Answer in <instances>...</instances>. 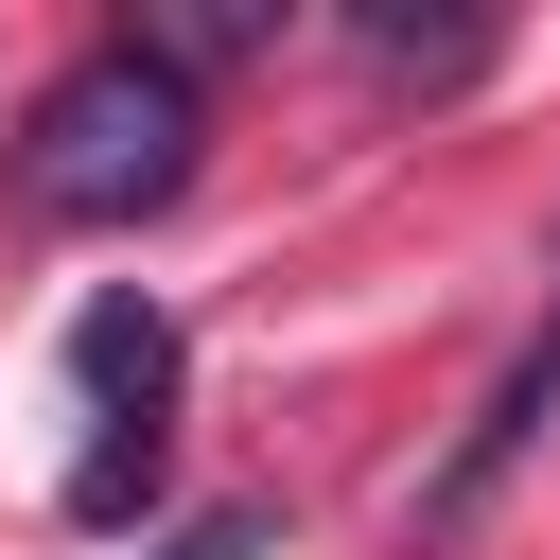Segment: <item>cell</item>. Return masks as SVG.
Instances as JSON below:
<instances>
[{
	"instance_id": "6da1fadb",
	"label": "cell",
	"mask_w": 560,
	"mask_h": 560,
	"mask_svg": "<svg viewBox=\"0 0 560 560\" xmlns=\"http://www.w3.org/2000/svg\"><path fill=\"white\" fill-rule=\"evenodd\" d=\"M192 140H210L192 70H175L158 35H105V52H70V70L35 88V122H18V210H52V228H140V210L192 192Z\"/></svg>"
},
{
	"instance_id": "7a4b0ae2",
	"label": "cell",
	"mask_w": 560,
	"mask_h": 560,
	"mask_svg": "<svg viewBox=\"0 0 560 560\" xmlns=\"http://www.w3.org/2000/svg\"><path fill=\"white\" fill-rule=\"evenodd\" d=\"M175 315L140 280H105L70 315V385H88V455H70V525H140L158 508V455H175Z\"/></svg>"
},
{
	"instance_id": "3957f363",
	"label": "cell",
	"mask_w": 560,
	"mask_h": 560,
	"mask_svg": "<svg viewBox=\"0 0 560 560\" xmlns=\"http://www.w3.org/2000/svg\"><path fill=\"white\" fill-rule=\"evenodd\" d=\"M542 402H560V332H525V368H508V385H490V420H472V438H455V472H438V490H420V508H438V525H455V508H472V490H490V472H508V455H525V438H542Z\"/></svg>"
},
{
	"instance_id": "277c9868",
	"label": "cell",
	"mask_w": 560,
	"mask_h": 560,
	"mask_svg": "<svg viewBox=\"0 0 560 560\" xmlns=\"http://www.w3.org/2000/svg\"><path fill=\"white\" fill-rule=\"evenodd\" d=\"M280 542V508H210V525H175V560H262Z\"/></svg>"
}]
</instances>
